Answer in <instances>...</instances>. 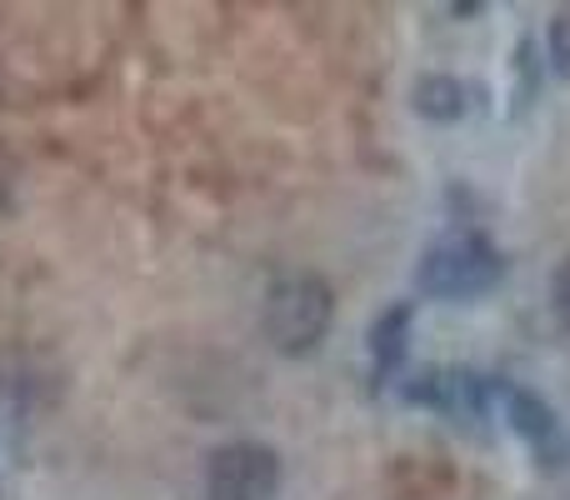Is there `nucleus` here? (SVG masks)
Wrapping results in <instances>:
<instances>
[{
	"instance_id": "423d86ee",
	"label": "nucleus",
	"mask_w": 570,
	"mask_h": 500,
	"mask_svg": "<svg viewBox=\"0 0 570 500\" xmlns=\"http://www.w3.org/2000/svg\"><path fill=\"white\" fill-rule=\"evenodd\" d=\"M411 305H391L381 311V321L371 325V365H375V381H391L405 361V341H411Z\"/></svg>"
},
{
	"instance_id": "6e6552de",
	"label": "nucleus",
	"mask_w": 570,
	"mask_h": 500,
	"mask_svg": "<svg viewBox=\"0 0 570 500\" xmlns=\"http://www.w3.org/2000/svg\"><path fill=\"white\" fill-rule=\"evenodd\" d=\"M551 60H556V70H570V10H561L551 20Z\"/></svg>"
},
{
	"instance_id": "7ed1b4c3",
	"label": "nucleus",
	"mask_w": 570,
	"mask_h": 500,
	"mask_svg": "<svg viewBox=\"0 0 570 500\" xmlns=\"http://www.w3.org/2000/svg\"><path fill=\"white\" fill-rule=\"evenodd\" d=\"M281 461L261 441H230L206 461V500H276Z\"/></svg>"
},
{
	"instance_id": "f257e3e1",
	"label": "nucleus",
	"mask_w": 570,
	"mask_h": 500,
	"mask_svg": "<svg viewBox=\"0 0 570 500\" xmlns=\"http://www.w3.org/2000/svg\"><path fill=\"white\" fill-rule=\"evenodd\" d=\"M331 315H335V295L321 275L285 271L271 281L261 325H266V341L281 355H311L325 341V331H331Z\"/></svg>"
},
{
	"instance_id": "20e7f679",
	"label": "nucleus",
	"mask_w": 570,
	"mask_h": 500,
	"mask_svg": "<svg viewBox=\"0 0 570 500\" xmlns=\"http://www.w3.org/2000/svg\"><path fill=\"white\" fill-rule=\"evenodd\" d=\"M405 401L431 405L451 421H481L485 405H491V381H481L475 371H461V365H431L405 385Z\"/></svg>"
},
{
	"instance_id": "9d476101",
	"label": "nucleus",
	"mask_w": 570,
	"mask_h": 500,
	"mask_svg": "<svg viewBox=\"0 0 570 500\" xmlns=\"http://www.w3.org/2000/svg\"><path fill=\"white\" fill-rule=\"evenodd\" d=\"M0 206H6V166H0Z\"/></svg>"
},
{
	"instance_id": "0eeeda50",
	"label": "nucleus",
	"mask_w": 570,
	"mask_h": 500,
	"mask_svg": "<svg viewBox=\"0 0 570 500\" xmlns=\"http://www.w3.org/2000/svg\"><path fill=\"white\" fill-rule=\"evenodd\" d=\"M415 110L431 120H461L471 110V86L455 76H425L415 86Z\"/></svg>"
},
{
	"instance_id": "f03ea898",
	"label": "nucleus",
	"mask_w": 570,
	"mask_h": 500,
	"mask_svg": "<svg viewBox=\"0 0 570 500\" xmlns=\"http://www.w3.org/2000/svg\"><path fill=\"white\" fill-rule=\"evenodd\" d=\"M421 291L445 295V301H465V295H485L505 275V261L481 231H451L431 251L421 255Z\"/></svg>"
},
{
	"instance_id": "1a4fd4ad",
	"label": "nucleus",
	"mask_w": 570,
	"mask_h": 500,
	"mask_svg": "<svg viewBox=\"0 0 570 500\" xmlns=\"http://www.w3.org/2000/svg\"><path fill=\"white\" fill-rule=\"evenodd\" d=\"M551 305H556V315H561V325L570 331V255L561 261V271H556V281H551Z\"/></svg>"
},
{
	"instance_id": "39448f33",
	"label": "nucleus",
	"mask_w": 570,
	"mask_h": 500,
	"mask_svg": "<svg viewBox=\"0 0 570 500\" xmlns=\"http://www.w3.org/2000/svg\"><path fill=\"white\" fill-rule=\"evenodd\" d=\"M491 395L501 401L505 421H511V431L521 435L525 445H531V455L541 465H561L566 461V435H561V421H556V411L541 401V395H531L525 385H511V381H495Z\"/></svg>"
}]
</instances>
